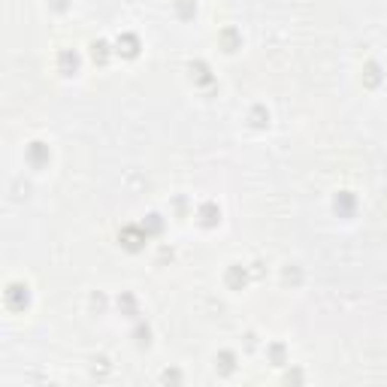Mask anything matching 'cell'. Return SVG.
Here are the masks:
<instances>
[{
    "mask_svg": "<svg viewBox=\"0 0 387 387\" xmlns=\"http://www.w3.org/2000/svg\"><path fill=\"white\" fill-rule=\"evenodd\" d=\"M145 227L139 230V227H124L121 230V242H124V248H130V251H136V248H142V242H145Z\"/></svg>",
    "mask_w": 387,
    "mask_h": 387,
    "instance_id": "6da1fadb",
    "label": "cell"
},
{
    "mask_svg": "<svg viewBox=\"0 0 387 387\" xmlns=\"http://www.w3.org/2000/svg\"><path fill=\"white\" fill-rule=\"evenodd\" d=\"M6 303H9V309H24V306H27V287H21V284H9V291H6Z\"/></svg>",
    "mask_w": 387,
    "mask_h": 387,
    "instance_id": "7a4b0ae2",
    "label": "cell"
},
{
    "mask_svg": "<svg viewBox=\"0 0 387 387\" xmlns=\"http://www.w3.org/2000/svg\"><path fill=\"white\" fill-rule=\"evenodd\" d=\"M58 64H61V73H64V76H70V73H76L79 58H76V52H70V49H67V52H61V61H58Z\"/></svg>",
    "mask_w": 387,
    "mask_h": 387,
    "instance_id": "3957f363",
    "label": "cell"
},
{
    "mask_svg": "<svg viewBox=\"0 0 387 387\" xmlns=\"http://www.w3.org/2000/svg\"><path fill=\"white\" fill-rule=\"evenodd\" d=\"M136 49H139V43H136V37H121V40H118V52H124V55H127V58H133V55H136Z\"/></svg>",
    "mask_w": 387,
    "mask_h": 387,
    "instance_id": "277c9868",
    "label": "cell"
},
{
    "mask_svg": "<svg viewBox=\"0 0 387 387\" xmlns=\"http://www.w3.org/2000/svg\"><path fill=\"white\" fill-rule=\"evenodd\" d=\"M336 209H339L342 215H351V209H354V197H351V194H339V197H336Z\"/></svg>",
    "mask_w": 387,
    "mask_h": 387,
    "instance_id": "5b68a950",
    "label": "cell"
},
{
    "mask_svg": "<svg viewBox=\"0 0 387 387\" xmlns=\"http://www.w3.org/2000/svg\"><path fill=\"white\" fill-rule=\"evenodd\" d=\"M30 160H34V164L49 160V151H46V145H43V142H34V145H30Z\"/></svg>",
    "mask_w": 387,
    "mask_h": 387,
    "instance_id": "8992f818",
    "label": "cell"
},
{
    "mask_svg": "<svg viewBox=\"0 0 387 387\" xmlns=\"http://www.w3.org/2000/svg\"><path fill=\"white\" fill-rule=\"evenodd\" d=\"M227 281H230L233 287H242V284H245V269L233 266V269H230V275H227Z\"/></svg>",
    "mask_w": 387,
    "mask_h": 387,
    "instance_id": "52a82bcc",
    "label": "cell"
},
{
    "mask_svg": "<svg viewBox=\"0 0 387 387\" xmlns=\"http://www.w3.org/2000/svg\"><path fill=\"white\" fill-rule=\"evenodd\" d=\"M200 215H203V224H215V221H218V209H215V206H203Z\"/></svg>",
    "mask_w": 387,
    "mask_h": 387,
    "instance_id": "ba28073f",
    "label": "cell"
},
{
    "mask_svg": "<svg viewBox=\"0 0 387 387\" xmlns=\"http://www.w3.org/2000/svg\"><path fill=\"white\" fill-rule=\"evenodd\" d=\"M106 49H109L106 43H94V61H100V64H103V61H106Z\"/></svg>",
    "mask_w": 387,
    "mask_h": 387,
    "instance_id": "9c48e42d",
    "label": "cell"
},
{
    "mask_svg": "<svg viewBox=\"0 0 387 387\" xmlns=\"http://www.w3.org/2000/svg\"><path fill=\"white\" fill-rule=\"evenodd\" d=\"M179 9L182 15H194V0H179Z\"/></svg>",
    "mask_w": 387,
    "mask_h": 387,
    "instance_id": "30bf717a",
    "label": "cell"
},
{
    "mask_svg": "<svg viewBox=\"0 0 387 387\" xmlns=\"http://www.w3.org/2000/svg\"><path fill=\"white\" fill-rule=\"evenodd\" d=\"M221 369H224V372H230V369H233V357H230V354H224V357H221Z\"/></svg>",
    "mask_w": 387,
    "mask_h": 387,
    "instance_id": "8fae6325",
    "label": "cell"
},
{
    "mask_svg": "<svg viewBox=\"0 0 387 387\" xmlns=\"http://www.w3.org/2000/svg\"><path fill=\"white\" fill-rule=\"evenodd\" d=\"M366 73H369V85H375V82H378V67L369 64V70H366Z\"/></svg>",
    "mask_w": 387,
    "mask_h": 387,
    "instance_id": "7c38bea8",
    "label": "cell"
},
{
    "mask_svg": "<svg viewBox=\"0 0 387 387\" xmlns=\"http://www.w3.org/2000/svg\"><path fill=\"white\" fill-rule=\"evenodd\" d=\"M52 3H55L58 9H64V6H67V0H52Z\"/></svg>",
    "mask_w": 387,
    "mask_h": 387,
    "instance_id": "4fadbf2b",
    "label": "cell"
}]
</instances>
